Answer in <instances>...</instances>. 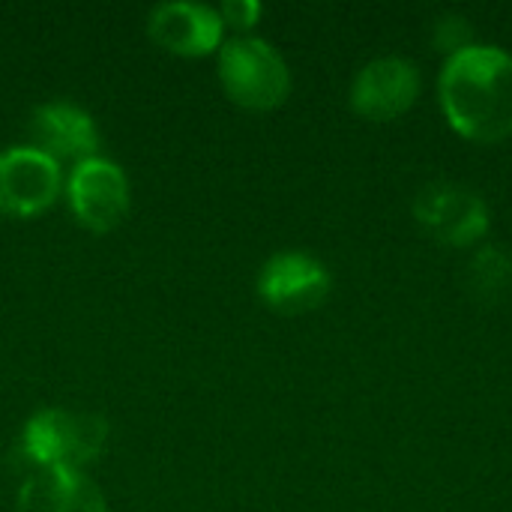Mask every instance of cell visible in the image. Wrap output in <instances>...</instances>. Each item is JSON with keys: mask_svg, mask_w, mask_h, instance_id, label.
<instances>
[{"mask_svg": "<svg viewBox=\"0 0 512 512\" xmlns=\"http://www.w3.org/2000/svg\"><path fill=\"white\" fill-rule=\"evenodd\" d=\"M417 219L438 237L453 246H465L486 234L489 210L483 198L459 183H432L414 201Z\"/></svg>", "mask_w": 512, "mask_h": 512, "instance_id": "7", "label": "cell"}, {"mask_svg": "<svg viewBox=\"0 0 512 512\" xmlns=\"http://www.w3.org/2000/svg\"><path fill=\"white\" fill-rule=\"evenodd\" d=\"M15 512H108L99 486L84 471H36L18 489Z\"/></svg>", "mask_w": 512, "mask_h": 512, "instance_id": "11", "label": "cell"}, {"mask_svg": "<svg viewBox=\"0 0 512 512\" xmlns=\"http://www.w3.org/2000/svg\"><path fill=\"white\" fill-rule=\"evenodd\" d=\"M108 441V423L90 411L39 408L21 429L15 456L36 471H84L99 459Z\"/></svg>", "mask_w": 512, "mask_h": 512, "instance_id": "2", "label": "cell"}, {"mask_svg": "<svg viewBox=\"0 0 512 512\" xmlns=\"http://www.w3.org/2000/svg\"><path fill=\"white\" fill-rule=\"evenodd\" d=\"M222 27L225 21L216 6L192 3V0L156 3L147 15L150 36L162 48L174 54H186V57L210 54L222 42Z\"/></svg>", "mask_w": 512, "mask_h": 512, "instance_id": "8", "label": "cell"}, {"mask_svg": "<svg viewBox=\"0 0 512 512\" xmlns=\"http://www.w3.org/2000/svg\"><path fill=\"white\" fill-rule=\"evenodd\" d=\"M219 15L225 24H237V27H249L258 15H261V6L255 0H225L219 6Z\"/></svg>", "mask_w": 512, "mask_h": 512, "instance_id": "13", "label": "cell"}, {"mask_svg": "<svg viewBox=\"0 0 512 512\" xmlns=\"http://www.w3.org/2000/svg\"><path fill=\"white\" fill-rule=\"evenodd\" d=\"M441 105L450 123L474 141L512 132V54L495 45H465L441 72Z\"/></svg>", "mask_w": 512, "mask_h": 512, "instance_id": "1", "label": "cell"}, {"mask_svg": "<svg viewBox=\"0 0 512 512\" xmlns=\"http://www.w3.org/2000/svg\"><path fill=\"white\" fill-rule=\"evenodd\" d=\"M468 288L480 300H501L512 291V258L501 246H486L468 267Z\"/></svg>", "mask_w": 512, "mask_h": 512, "instance_id": "12", "label": "cell"}, {"mask_svg": "<svg viewBox=\"0 0 512 512\" xmlns=\"http://www.w3.org/2000/svg\"><path fill=\"white\" fill-rule=\"evenodd\" d=\"M60 192V162L33 144L0 150V213L36 216Z\"/></svg>", "mask_w": 512, "mask_h": 512, "instance_id": "5", "label": "cell"}, {"mask_svg": "<svg viewBox=\"0 0 512 512\" xmlns=\"http://www.w3.org/2000/svg\"><path fill=\"white\" fill-rule=\"evenodd\" d=\"M219 78L228 96L246 108H273L291 90L288 63L258 36H237L219 48Z\"/></svg>", "mask_w": 512, "mask_h": 512, "instance_id": "3", "label": "cell"}, {"mask_svg": "<svg viewBox=\"0 0 512 512\" xmlns=\"http://www.w3.org/2000/svg\"><path fill=\"white\" fill-rule=\"evenodd\" d=\"M258 294L279 312H309L330 294V270L309 252H276L258 273Z\"/></svg>", "mask_w": 512, "mask_h": 512, "instance_id": "6", "label": "cell"}, {"mask_svg": "<svg viewBox=\"0 0 512 512\" xmlns=\"http://www.w3.org/2000/svg\"><path fill=\"white\" fill-rule=\"evenodd\" d=\"M33 147L48 153L54 162L60 159H90L99 150V129L87 108L69 99L42 102L30 117Z\"/></svg>", "mask_w": 512, "mask_h": 512, "instance_id": "9", "label": "cell"}, {"mask_svg": "<svg viewBox=\"0 0 512 512\" xmlns=\"http://www.w3.org/2000/svg\"><path fill=\"white\" fill-rule=\"evenodd\" d=\"M417 90H420V75L411 60L378 57L357 72L351 84V102L363 117L390 120L399 117L414 102Z\"/></svg>", "mask_w": 512, "mask_h": 512, "instance_id": "10", "label": "cell"}, {"mask_svg": "<svg viewBox=\"0 0 512 512\" xmlns=\"http://www.w3.org/2000/svg\"><path fill=\"white\" fill-rule=\"evenodd\" d=\"M66 198L81 225L90 231H111L129 210V180L114 159L96 153L75 162L66 177Z\"/></svg>", "mask_w": 512, "mask_h": 512, "instance_id": "4", "label": "cell"}]
</instances>
